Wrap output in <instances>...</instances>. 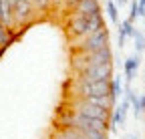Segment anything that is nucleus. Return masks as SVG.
Wrapping results in <instances>:
<instances>
[{"instance_id": "16", "label": "nucleus", "mask_w": 145, "mask_h": 139, "mask_svg": "<svg viewBox=\"0 0 145 139\" xmlns=\"http://www.w3.org/2000/svg\"><path fill=\"white\" fill-rule=\"evenodd\" d=\"M79 2H81V0H63V4H65V6H67L69 10H72V8H75V6H77Z\"/></svg>"}, {"instance_id": "7", "label": "nucleus", "mask_w": 145, "mask_h": 139, "mask_svg": "<svg viewBox=\"0 0 145 139\" xmlns=\"http://www.w3.org/2000/svg\"><path fill=\"white\" fill-rule=\"evenodd\" d=\"M36 8L32 6L30 0H18V4L14 6V28L26 26L32 18V12Z\"/></svg>"}, {"instance_id": "4", "label": "nucleus", "mask_w": 145, "mask_h": 139, "mask_svg": "<svg viewBox=\"0 0 145 139\" xmlns=\"http://www.w3.org/2000/svg\"><path fill=\"white\" fill-rule=\"evenodd\" d=\"M71 109L75 113H79V115L91 117V119H99V121H109L111 119V109H105V107L97 105L93 101L75 99V101H71Z\"/></svg>"}, {"instance_id": "5", "label": "nucleus", "mask_w": 145, "mask_h": 139, "mask_svg": "<svg viewBox=\"0 0 145 139\" xmlns=\"http://www.w3.org/2000/svg\"><path fill=\"white\" fill-rule=\"evenodd\" d=\"M103 48H109V30L107 28H103L99 32H93V34H89V37H85L83 40H79L75 53L93 55V53H99Z\"/></svg>"}, {"instance_id": "20", "label": "nucleus", "mask_w": 145, "mask_h": 139, "mask_svg": "<svg viewBox=\"0 0 145 139\" xmlns=\"http://www.w3.org/2000/svg\"><path fill=\"white\" fill-rule=\"evenodd\" d=\"M139 4H141V6H145V0H139Z\"/></svg>"}, {"instance_id": "2", "label": "nucleus", "mask_w": 145, "mask_h": 139, "mask_svg": "<svg viewBox=\"0 0 145 139\" xmlns=\"http://www.w3.org/2000/svg\"><path fill=\"white\" fill-rule=\"evenodd\" d=\"M111 59H113V53L111 48H103L99 53H93V55H87V53H75L71 59V67L75 73H81L85 69H91V67H101V65H111Z\"/></svg>"}, {"instance_id": "13", "label": "nucleus", "mask_w": 145, "mask_h": 139, "mask_svg": "<svg viewBox=\"0 0 145 139\" xmlns=\"http://www.w3.org/2000/svg\"><path fill=\"white\" fill-rule=\"evenodd\" d=\"M111 95H113V99L121 95V77H113L111 79Z\"/></svg>"}, {"instance_id": "3", "label": "nucleus", "mask_w": 145, "mask_h": 139, "mask_svg": "<svg viewBox=\"0 0 145 139\" xmlns=\"http://www.w3.org/2000/svg\"><path fill=\"white\" fill-rule=\"evenodd\" d=\"M75 93L77 99H85V101H99L105 97H113L111 83H77Z\"/></svg>"}, {"instance_id": "18", "label": "nucleus", "mask_w": 145, "mask_h": 139, "mask_svg": "<svg viewBox=\"0 0 145 139\" xmlns=\"http://www.w3.org/2000/svg\"><path fill=\"white\" fill-rule=\"evenodd\" d=\"M61 2H63V0H52V4H54V6H61Z\"/></svg>"}, {"instance_id": "10", "label": "nucleus", "mask_w": 145, "mask_h": 139, "mask_svg": "<svg viewBox=\"0 0 145 139\" xmlns=\"http://www.w3.org/2000/svg\"><path fill=\"white\" fill-rule=\"evenodd\" d=\"M135 28H133V22L127 18V20H123V22H119V44L121 46H125V40L129 39V37H135Z\"/></svg>"}, {"instance_id": "12", "label": "nucleus", "mask_w": 145, "mask_h": 139, "mask_svg": "<svg viewBox=\"0 0 145 139\" xmlns=\"http://www.w3.org/2000/svg\"><path fill=\"white\" fill-rule=\"evenodd\" d=\"M135 50H137V53H143V50H145V34L143 32H135Z\"/></svg>"}, {"instance_id": "15", "label": "nucleus", "mask_w": 145, "mask_h": 139, "mask_svg": "<svg viewBox=\"0 0 145 139\" xmlns=\"http://www.w3.org/2000/svg\"><path fill=\"white\" fill-rule=\"evenodd\" d=\"M137 16H139V0H133L131 2V12H129V20L133 22Z\"/></svg>"}, {"instance_id": "8", "label": "nucleus", "mask_w": 145, "mask_h": 139, "mask_svg": "<svg viewBox=\"0 0 145 139\" xmlns=\"http://www.w3.org/2000/svg\"><path fill=\"white\" fill-rule=\"evenodd\" d=\"M99 10H101V8H99V2H97V0H81V2L72 8V10H69V16H72V14L89 16V14L99 12Z\"/></svg>"}, {"instance_id": "6", "label": "nucleus", "mask_w": 145, "mask_h": 139, "mask_svg": "<svg viewBox=\"0 0 145 139\" xmlns=\"http://www.w3.org/2000/svg\"><path fill=\"white\" fill-rule=\"evenodd\" d=\"M113 79V65L91 67L77 73V83H111Z\"/></svg>"}, {"instance_id": "19", "label": "nucleus", "mask_w": 145, "mask_h": 139, "mask_svg": "<svg viewBox=\"0 0 145 139\" xmlns=\"http://www.w3.org/2000/svg\"><path fill=\"white\" fill-rule=\"evenodd\" d=\"M0 18H2V0H0Z\"/></svg>"}, {"instance_id": "9", "label": "nucleus", "mask_w": 145, "mask_h": 139, "mask_svg": "<svg viewBox=\"0 0 145 139\" xmlns=\"http://www.w3.org/2000/svg\"><path fill=\"white\" fill-rule=\"evenodd\" d=\"M139 55H133V57H129L125 61V83L127 85H131V81H133V77H135V73H137V69H139Z\"/></svg>"}, {"instance_id": "11", "label": "nucleus", "mask_w": 145, "mask_h": 139, "mask_svg": "<svg viewBox=\"0 0 145 139\" xmlns=\"http://www.w3.org/2000/svg\"><path fill=\"white\" fill-rule=\"evenodd\" d=\"M107 12H109V18H111L113 24H119V10H117V4L113 0H109L107 2Z\"/></svg>"}, {"instance_id": "14", "label": "nucleus", "mask_w": 145, "mask_h": 139, "mask_svg": "<svg viewBox=\"0 0 145 139\" xmlns=\"http://www.w3.org/2000/svg\"><path fill=\"white\" fill-rule=\"evenodd\" d=\"M30 2L36 10H48L52 6V0H30Z\"/></svg>"}, {"instance_id": "17", "label": "nucleus", "mask_w": 145, "mask_h": 139, "mask_svg": "<svg viewBox=\"0 0 145 139\" xmlns=\"http://www.w3.org/2000/svg\"><path fill=\"white\" fill-rule=\"evenodd\" d=\"M127 2H129V0H117V4H119V6H125Z\"/></svg>"}, {"instance_id": "1", "label": "nucleus", "mask_w": 145, "mask_h": 139, "mask_svg": "<svg viewBox=\"0 0 145 139\" xmlns=\"http://www.w3.org/2000/svg\"><path fill=\"white\" fill-rule=\"evenodd\" d=\"M105 28V20H103V14L101 10L95 14H89V16H81V14H72L69 16V22H67V32L72 40H83L85 37L93 32H99Z\"/></svg>"}]
</instances>
